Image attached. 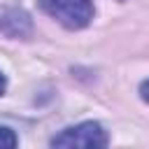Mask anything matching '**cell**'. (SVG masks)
<instances>
[{"mask_svg":"<svg viewBox=\"0 0 149 149\" xmlns=\"http://www.w3.org/2000/svg\"><path fill=\"white\" fill-rule=\"evenodd\" d=\"M40 7L70 30H79L93 19L91 0H40Z\"/></svg>","mask_w":149,"mask_h":149,"instance_id":"6da1fadb","label":"cell"},{"mask_svg":"<svg viewBox=\"0 0 149 149\" xmlns=\"http://www.w3.org/2000/svg\"><path fill=\"white\" fill-rule=\"evenodd\" d=\"M54 147H77V149H95L107 147V133L95 121H84L79 126L65 128L51 140Z\"/></svg>","mask_w":149,"mask_h":149,"instance_id":"7a4b0ae2","label":"cell"},{"mask_svg":"<svg viewBox=\"0 0 149 149\" xmlns=\"http://www.w3.org/2000/svg\"><path fill=\"white\" fill-rule=\"evenodd\" d=\"M16 144H19L16 135H14L9 128L0 126V149H12V147H16Z\"/></svg>","mask_w":149,"mask_h":149,"instance_id":"3957f363","label":"cell"},{"mask_svg":"<svg viewBox=\"0 0 149 149\" xmlns=\"http://www.w3.org/2000/svg\"><path fill=\"white\" fill-rule=\"evenodd\" d=\"M140 93H142V98L149 102V81H144V84L140 86Z\"/></svg>","mask_w":149,"mask_h":149,"instance_id":"277c9868","label":"cell"},{"mask_svg":"<svg viewBox=\"0 0 149 149\" xmlns=\"http://www.w3.org/2000/svg\"><path fill=\"white\" fill-rule=\"evenodd\" d=\"M5 91V77H2V72H0V93Z\"/></svg>","mask_w":149,"mask_h":149,"instance_id":"5b68a950","label":"cell"}]
</instances>
